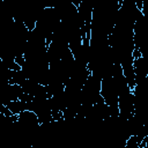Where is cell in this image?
Segmentation results:
<instances>
[{"mask_svg": "<svg viewBox=\"0 0 148 148\" xmlns=\"http://www.w3.org/2000/svg\"><path fill=\"white\" fill-rule=\"evenodd\" d=\"M6 108L10 111L12 114L17 116V114H20L21 112L28 110V104H27L25 102L21 101V99H15V101L9 102V103L6 105Z\"/></svg>", "mask_w": 148, "mask_h": 148, "instance_id": "6da1fadb", "label": "cell"}]
</instances>
